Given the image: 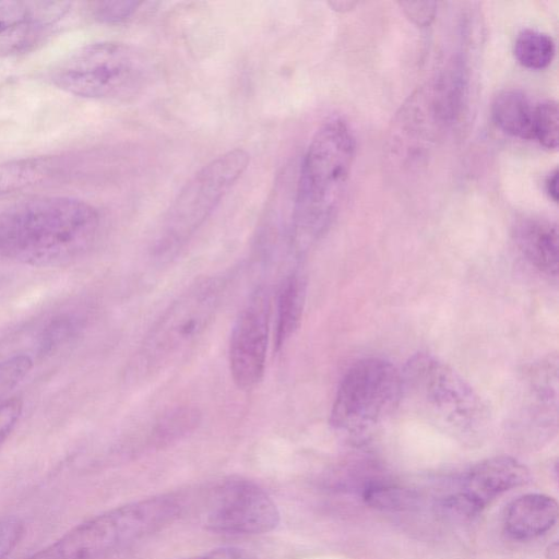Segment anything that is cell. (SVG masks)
Wrapping results in <instances>:
<instances>
[{
	"mask_svg": "<svg viewBox=\"0 0 559 559\" xmlns=\"http://www.w3.org/2000/svg\"><path fill=\"white\" fill-rule=\"evenodd\" d=\"M280 512L272 498L257 484L231 479L217 488L206 512L207 528L228 534H261L274 530Z\"/></svg>",
	"mask_w": 559,
	"mask_h": 559,
	"instance_id": "9",
	"label": "cell"
},
{
	"mask_svg": "<svg viewBox=\"0 0 559 559\" xmlns=\"http://www.w3.org/2000/svg\"><path fill=\"white\" fill-rule=\"evenodd\" d=\"M78 323L69 316L51 321L44 330L39 340V352L44 355L63 344L75 332Z\"/></svg>",
	"mask_w": 559,
	"mask_h": 559,
	"instance_id": "24",
	"label": "cell"
},
{
	"mask_svg": "<svg viewBox=\"0 0 559 559\" xmlns=\"http://www.w3.org/2000/svg\"><path fill=\"white\" fill-rule=\"evenodd\" d=\"M365 502L376 509L402 511L415 504L416 497L405 488L373 484L364 490Z\"/></svg>",
	"mask_w": 559,
	"mask_h": 559,
	"instance_id": "20",
	"label": "cell"
},
{
	"mask_svg": "<svg viewBox=\"0 0 559 559\" xmlns=\"http://www.w3.org/2000/svg\"><path fill=\"white\" fill-rule=\"evenodd\" d=\"M67 1H0V57L32 51L70 12Z\"/></svg>",
	"mask_w": 559,
	"mask_h": 559,
	"instance_id": "11",
	"label": "cell"
},
{
	"mask_svg": "<svg viewBox=\"0 0 559 559\" xmlns=\"http://www.w3.org/2000/svg\"><path fill=\"white\" fill-rule=\"evenodd\" d=\"M270 298L257 288L239 312L229 341V369L241 390H251L263 379L269 340Z\"/></svg>",
	"mask_w": 559,
	"mask_h": 559,
	"instance_id": "10",
	"label": "cell"
},
{
	"mask_svg": "<svg viewBox=\"0 0 559 559\" xmlns=\"http://www.w3.org/2000/svg\"><path fill=\"white\" fill-rule=\"evenodd\" d=\"M225 286L223 276H209L185 289L144 336L129 364V380L142 383L180 361L215 318Z\"/></svg>",
	"mask_w": 559,
	"mask_h": 559,
	"instance_id": "4",
	"label": "cell"
},
{
	"mask_svg": "<svg viewBox=\"0 0 559 559\" xmlns=\"http://www.w3.org/2000/svg\"><path fill=\"white\" fill-rule=\"evenodd\" d=\"M399 4L406 16L420 27L430 25L437 12V3L433 1H403Z\"/></svg>",
	"mask_w": 559,
	"mask_h": 559,
	"instance_id": "26",
	"label": "cell"
},
{
	"mask_svg": "<svg viewBox=\"0 0 559 559\" xmlns=\"http://www.w3.org/2000/svg\"><path fill=\"white\" fill-rule=\"evenodd\" d=\"M24 524L16 516L0 519V559H5L20 543Z\"/></svg>",
	"mask_w": 559,
	"mask_h": 559,
	"instance_id": "25",
	"label": "cell"
},
{
	"mask_svg": "<svg viewBox=\"0 0 559 559\" xmlns=\"http://www.w3.org/2000/svg\"><path fill=\"white\" fill-rule=\"evenodd\" d=\"M514 239L523 257L540 273L558 275V228L557 225L537 218L519 222Z\"/></svg>",
	"mask_w": 559,
	"mask_h": 559,
	"instance_id": "14",
	"label": "cell"
},
{
	"mask_svg": "<svg viewBox=\"0 0 559 559\" xmlns=\"http://www.w3.org/2000/svg\"><path fill=\"white\" fill-rule=\"evenodd\" d=\"M401 371L402 402L423 419L462 442L480 441L490 412L473 386L440 358L417 353Z\"/></svg>",
	"mask_w": 559,
	"mask_h": 559,
	"instance_id": "3",
	"label": "cell"
},
{
	"mask_svg": "<svg viewBox=\"0 0 559 559\" xmlns=\"http://www.w3.org/2000/svg\"><path fill=\"white\" fill-rule=\"evenodd\" d=\"M195 559H254V557L241 548L223 547L213 549Z\"/></svg>",
	"mask_w": 559,
	"mask_h": 559,
	"instance_id": "27",
	"label": "cell"
},
{
	"mask_svg": "<svg viewBox=\"0 0 559 559\" xmlns=\"http://www.w3.org/2000/svg\"><path fill=\"white\" fill-rule=\"evenodd\" d=\"M533 139L548 150L558 147V104L547 99L534 108Z\"/></svg>",
	"mask_w": 559,
	"mask_h": 559,
	"instance_id": "21",
	"label": "cell"
},
{
	"mask_svg": "<svg viewBox=\"0 0 559 559\" xmlns=\"http://www.w3.org/2000/svg\"><path fill=\"white\" fill-rule=\"evenodd\" d=\"M200 412L190 406H180L160 415L151 429L154 442H167L193 430L200 423Z\"/></svg>",
	"mask_w": 559,
	"mask_h": 559,
	"instance_id": "19",
	"label": "cell"
},
{
	"mask_svg": "<svg viewBox=\"0 0 559 559\" xmlns=\"http://www.w3.org/2000/svg\"><path fill=\"white\" fill-rule=\"evenodd\" d=\"M56 162L46 156L23 157L0 163V197L46 180Z\"/></svg>",
	"mask_w": 559,
	"mask_h": 559,
	"instance_id": "17",
	"label": "cell"
},
{
	"mask_svg": "<svg viewBox=\"0 0 559 559\" xmlns=\"http://www.w3.org/2000/svg\"><path fill=\"white\" fill-rule=\"evenodd\" d=\"M545 191L555 203L558 202V170L555 168L545 179Z\"/></svg>",
	"mask_w": 559,
	"mask_h": 559,
	"instance_id": "28",
	"label": "cell"
},
{
	"mask_svg": "<svg viewBox=\"0 0 559 559\" xmlns=\"http://www.w3.org/2000/svg\"><path fill=\"white\" fill-rule=\"evenodd\" d=\"M242 148L230 150L199 169L179 191L151 242V257L171 261L211 216L249 164Z\"/></svg>",
	"mask_w": 559,
	"mask_h": 559,
	"instance_id": "6",
	"label": "cell"
},
{
	"mask_svg": "<svg viewBox=\"0 0 559 559\" xmlns=\"http://www.w3.org/2000/svg\"><path fill=\"white\" fill-rule=\"evenodd\" d=\"M558 503L544 493H525L512 500L502 519L504 533L515 540H531L546 534L557 522Z\"/></svg>",
	"mask_w": 559,
	"mask_h": 559,
	"instance_id": "13",
	"label": "cell"
},
{
	"mask_svg": "<svg viewBox=\"0 0 559 559\" xmlns=\"http://www.w3.org/2000/svg\"><path fill=\"white\" fill-rule=\"evenodd\" d=\"M148 59L135 47L97 41L79 48L50 72V81L69 94L94 99H122L139 93L150 78Z\"/></svg>",
	"mask_w": 559,
	"mask_h": 559,
	"instance_id": "7",
	"label": "cell"
},
{
	"mask_svg": "<svg viewBox=\"0 0 559 559\" xmlns=\"http://www.w3.org/2000/svg\"><path fill=\"white\" fill-rule=\"evenodd\" d=\"M355 3H350L348 1H334V2H330V5L334 9V10H337V11H344V10H347V9H350Z\"/></svg>",
	"mask_w": 559,
	"mask_h": 559,
	"instance_id": "29",
	"label": "cell"
},
{
	"mask_svg": "<svg viewBox=\"0 0 559 559\" xmlns=\"http://www.w3.org/2000/svg\"><path fill=\"white\" fill-rule=\"evenodd\" d=\"M355 138L341 118L323 122L304 155L290 214L288 243L304 258L328 231L355 157Z\"/></svg>",
	"mask_w": 559,
	"mask_h": 559,
	"instance_id": "2",
	"label": "cell"
},
{
	"mask_svg": "<svg viewBox=\"0 0 559 559\" xmlns=\"http://www.w3.org/2000/svg\"><path fill=\"white\" fill-rule=\"evenodd\" d=\"M141 1H98L92 4V14L98 22L118 24L133 16Z\"/></svg>",
	"mask_w": 559,
	"mask_h": 559,
	"instance_id": "23",
	"label": "cell"
},
{
	"mask_svg": "<svg viewBox=\"0 0 559 559\" xmlns=\"http://www.w3.org/2000/svg\"><path fill=\"white\" fill-rule=\"evenodd\" d=\"M530 478L528 468L516 459L507 455L489 457L469 468L462 490L445 502L457 513L475 515L497 496L527 484Z\"/></svg>",
	"mask_w": 559,
	"mask_h": 559,
	"instance_id": "12",
	"label": "cell"
},
{
	"mask_svg": "<svg viewBox=\"0 0 559 559\" xmlns=\"http://www.w3.org/2000/svg\"><path fill=\"white\" fill-rule=\"evenodd\" d=\"M514 56L519 63L527 69H545L555 56L554 39L540 31L523 29L514 41Z\"/></svg>",
	"mask_w": 559,
	"mask_h": 559,
	"instance_id": "18",
	"label": "cell"
},
{
	"mask_svg": "<svg viewBox=\"0 0 559 559\" xmlns=\"http://www.w3.org/2000/svg\"><path fill=\"white\" fill-rule=\"evenodd\" d=\"M534 108L525 93L508 88L495 96L491 115L497 127L504 133L523 140H533Z\"/></svg>",
	"mask_w": 559,
	"mask_h": 559,
	"instance_id": "16",
	"label": "cell"
},
{
	"mask_svg": "<svg viewBox=\"0 0 559 559\" xmlns=\"http://www.w3.org/2000/svg\"><path fill=\"white\" fill-rule=\"evenodd\" d=\"M32 366L28 355H14L0 361V400L27 376Z\"/></svg>",
	"mask_w": 559,
	"mask_h": 559,
	"instance_id": "22",
	"label": "cell"
},
{
	"mask_svg": "<svg viewBox=\"0 0 559 559\" xmlns=\"http://www.w3.org/2000/svg\"><path fill=\"white\" fill-rule=\"evenodd\" d=\"M100 224L98 211L72 197H37L0 213V257L53 265L86 251Z\"/></svg>",
	"mask_w": 559,
	"mask_h": 559,
	"instance_id": "1",
	"label": "cell"
},
{
	"mask_svg": "<svg viewBox=\"0 0 559 559\" xmlns=\"http://www.w3.org/2000/svg\"><path fill=\"white\" fill-rule=\"evenodd\" d=\"M307 295V280L299 269L282 281L276 298L275 348L280 350L300 325Z\"/></svg>",
	"mask_w": 559,
	"mask_h": 559,
	"instance_id": "15",
	"label": "cell"
},
{
	"mask_svg": "<svg viewBox=\"0 0 559 559\" xmlns=\"http://www.w3.org/2000/svg\"><path fill=\"white\" fill-rule=\"evenodd\" d=\"M401 402V371L385 359L364 358L343 376L330 424L346 438L365 439L393 415Z\"/></svg>",
	"mask_w": 559,
	"mask_h": 559,
	"instance_id": "8",
	"label": "cell"
},
{
	"mask_svg": "<svg viewBox=\"0 0 559 559\" xmlns=\"http://www.w3.org/2000/svg\"><path fill=\"white\" fill-rule=\"evenodd\" d=\"M178 510L168 497L116 507L81 522L25 559H107L168 525Z\"/></svg>",
	"mask_w": 559,
	"mask_h": 559,
	"instance_id": "5",
	"label": "cell"
}]
</instances>
